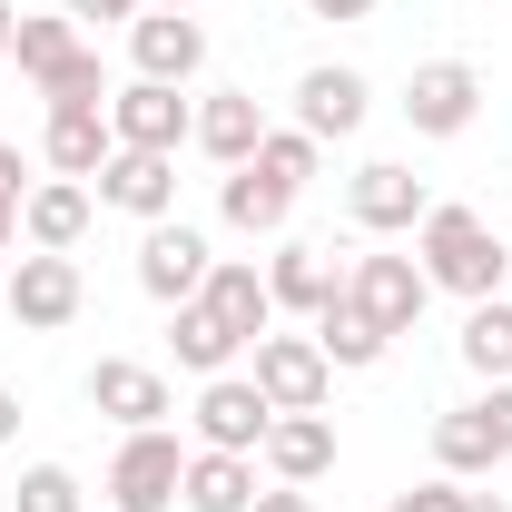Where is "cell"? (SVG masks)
I'll return each mask as SVG.
<instances>
[{"instance_id": "obj_17", "label": "cell", "mask_w": 512, "mask_h": 512, "mask_svg": "<svg viewBox=\"0 0 512 512\" xmlns=\"http://www.w3.org/2000/svg\"><path fill=\"white\" fill-rule=\"evenodd\" d=\"M197 306L227 325L237 345L276 335V296H266V266H247V256H217V266H207V286H197Z\"/></svg>"}, {"instance_id": "obj_27", "label": "cell", "mask_w": 512, "mask_h": 512, "mask_svg": "<svg viewBox=\"0 0 512 512\" xmlns=\"http://www.w3.org/2000/svg\"><path fill=\"white\" fill-rule=\"evenodd\" d=\"M316 345H325V365H345V375H365V365H384V345H394V335H375V325H365L355 306H345V296H335V306L316 316Z\"/></svg>"}, {"instance_id": "obj_24", "label": "cell", "mask_w": 512, "mask_h": 512, "mask_svg": "<svg viewBox=\"0 0 512 512\" xmlns=\"http://www.w3.org/2000/svg\"><path fill=\"white\" fill-rule=\"evenodd\" d=\"M168 316H178V325H168V355H178V365H188V375H227V365H237V355H247V345H237V335H227V325L207 316V306H197V296H188V306H168Z\"/></svg>"}, {"instance_id": "obj_11", "label": "cell", "mask_w": 512, "mask_h": 512, "mask_svg": "<svg viewBox=\"0 0 512 512\" xmlns=\"http://www.w3.org/2000/svg\"><path fill=\"white\" fill-rule=\"evenodd\" d=\"M207 266H217V247L197 237L188 217H158V227L138 237V286H148L158 306H188L197 286H207Z\"/></svg>"}, {"instance_id": "obj_33", "label": "cell", "mask_w": 512, "mask_h": 512, "mask_svg": "<svg viewBox=\"0 0 512 512\" xmlns=\"http://www.w3.org/2000/svg\"><path fill=\"white\" fill-rule=\"evenodd\" d=\"M0 197H30V158H20L10 138H0Z\"/></svg>"}, {"instance_id": "obj_39", "label": "cell", "mask_w": 512, "mask_h": 512, "mask_svg": "<svg viewBox=\"0 0 512 512\" xmlns=\"http://www.w3.org/2000/svg\"><path fill=\"white\" fill-rule=\"evenodd\" d=\"M148 10H197V0H148Z\"/></svg>"}, {"instance_id": "obj_34", "label": "cell", "mask_w": 512, "mask_h": 512, "mask_svg": "<svg viewBox=\"0 0 512 512\" xmlns=\"http://www.w3.org/2000/svg\"><path fill=\"white\" fill-rule=\"evenodd\" d=\"M316 20H375V0H306Z\"/></svg>"}, {"instance_id": "obj_15", "label": "cell", "mask_w": 512, "mask_h": 512, "mask_svg": "<svg viewBox=\"0 0 512 512\" xmlns=\"http://www.w3.org/2000/svg\"><path fill=\"white\" fill-rule=\"evenodd\" d=\"M266 296H276V316H306L316 325L335 296H345V266H335V247H306V237H286V247L266 256Z\"/></svg>"}, {"instance_id": "obj_22", "label": "cell", "mask_w": 512, "mask_h": 512, "mask_svg": "<svg viewBox=\"0 0 512 512\" xmlns=\"http://www.w3.org/2000/svg\"><path fill=\"white\" fill-rule=\"evenodd\" d=\"M188 512H247L256 503V453H188V483H178Z\"/></svg>"}, {"instance_id": "obj_10", "label": "cell", "mask_w": 512, "mask_h": 512, "mask_svg": "<svg viewBox=\"0 0 512 512\" xmlns=\"http://www.w3.org/2000/svg\"><path fill=\"white\" fill-rule=\"evenodd\" d=\"M89 188H99V207L158 227V217H178V158H158V148H109V168H99Z\"/></svg>"}, {"instance_id": "obj_4", "label": "cell", "mask_w": 512, "mask_h": 512, "mask_svg": "<svg viewBox=\"0 0 512 512\" xmlns=\"http://www.w3.org/2000/svg\"><path fill=\"white\" fill-rule=\"evenodd\" d=\"M424 296H434V286H424V266H414V256H384V247H375V256H355V266H345V306L375 325V335H414Z\"/></svg>"}, {"instance_id": "obj_1", "label": "cell", "mask_w": 512, "mask_h": 512, "mask_svg": "<svg viewBox=\"0 0 512 512\" xmlns=\"http://www.w3.org/2000/svg\"><path fill=\"white\" fill-rule=\"evenodd\" d=\"M414 266H424V286L434 296H463V306H483V296H503L512 256L503 237L483 227V207H424V227H414Z\"/></svg>"}, {"instance_id": "obj_30", "label": "cell", "mask_w": 512, "mask_h": 512, "mask_svg": "<svg viewBox=\"0 0 512 512\" xmlns=\"http://www.w3.org/2000/svg\"><path fill=\"white\" fill-rule=\"evenodd\" d=\"M384 512H463V483H453V473H434V483H414V493H394Z\"/></svg>"}, {"instance_id": "obj_36", "label": "cell", "mask_w": 512, "mask_h": 512, "mask_svg": "<svg viewBox=\"0 0 512 512\" xmlns=\"http://www.w3.org/2000/svg\"><path fill=\"white\" fill-rule=\"evenodd\" d=\"M10 434H20V394L0 384V444H10Z\"/></svg>"}, {"instance_id": "obj_35", "label": "cell", "mask_w": 512, "mask_h": 512, "mask_svg": "<svg viewBox=\"0 0 512 512\" xmlns=\"http://www.w3.org/2000/svg\"><path fill=\"white\" fill-rule=\"evenodd\" d=\"M20 247V197H0V256Z\"/></svg>"}, {"instance_id": "obj_28", "label": "cell", "mask_w": 512, "mask_h": 512, "mask_svg": "<svg viewBox=\"0 0 512 512\" xmlns=\"http://www.w3.org/2000/svg\"><path fill=\"white\" fill-rule=\"evenodd\" d=\"M256 178H276V188H306L325 168V138H306V128H276L266 119V138H256V158H247Z\"/></svg>"}, {"instance_id": "obj_21", "label": "cell", "mask_w": 512, "mask_h": 512, "mask_svg": "<svg viewBox=\"0 0 512 512\" xmlns=\"http://www.w3.org/2000/svg\"><path fill=\"white\" fill-rule=\"evenodd\" d=\"M197 148L217 158V168H247L256 138H266V109H256V89H217V99H197Z\"/></svg>"}, {"instance_id": "obj_7", "label": "cell", "mask_w": 512, "mask_h": 512, "mask_svg": "<svg viewBox=\"0 0 512 512\" xmlns=\"http://www.w3.org/2000/svg\"><path fill=\"white\" fill-rule=\"evenodd\" d=\"M404 119H414V138H463L483 119V69L473 60H424L404 79Z\"/></svg>"}, {"instance_id": "obj_6", "label": "cell", "mask_w": 512, "mask_h": 512, "mask_svg": "<svg viewBox=\"0 0 512 512\" xmlns=\"http://www.w3.org/2000/svg\"><path fill=\"white\" fill-rule=\"evenodd\" d=\"M178 483H188V453H178L168 424H148V434H128V444L109 453V503L119 512H168Z\"/></svg>"}, {"instance_id": "obj_26", "label": "cell", "mask_w": 512, "mask_h": 512, "mask_svg": "<svg viewBox=\"0 0 512 512\" xmlns=\"http://www.w3.org/2000/svg\"><path fill=\"white\" fill-rule=\"evenodd\" d=\"M463 365L483 384H512V296H483V306L463 316Z\"/></svg>"}, {"instance_id": "obj_38", "label": "cell", "mask_w": 512, "mask_h": 512, "mask_svg": "<svg viewBox=\"0 0 512 512\" xmlns=\"http://www.w3.org/2000/svg\"><path fill=\"white\" fill-rule=\"evenodd\" d=\"M463 512H512L503 493H473V483H463Z\"/></svg>"}, {"instance_id": "obj_31", "label": "cell", "mask_w": 512, "mask_h": 512, "mask_svg": "<svg viewBox=\"0 0 512 512\" xmlns=\"http://www.w3.org/2000/svg\"><path fill=\"white\" fill-rule=\"evenodd\" d=\"M138 10H148V0H69V20H79V30H128Z\"/></svg>"}, {"instance_id": "obj_8", "label": "cell", "mask_w": 512, "mask_h": 512, "mask_svg": "<svg viewBox=\"0 0 512 512\" xmlns=\"http://www.w3.org/2000/svg\"><path fill=\"white\" fill-rule=\"evenodd\" d=\"M188 128H197V109L168 89V79H128V89H109V138H119V148H158V158H178Z\"/></svg>"}, {"instance_id": "obj_29", "label": "cell", "mask_w": 512, "mask_h": 512, "mask_svg": "<svg viewBox=\"0 0 512 512\" xmlns=\"http://www.w3.org/2000/svg\"><path fill=\"white\" fill-rule=\"evenodd\" d=\"M89 493H79V473L69 463H30L20 473V512H79Z\"/></svg>"}, {"instance_id": "obj_12", "label": "cell", "mask_w": 512, "mask_h": 512, "mask_svg": "<svg viewBox=\"0 0 512 512\" xmlns=\"http://www.w3.org/2000/svg\"><path fill=\"white\" fill-rule=\"evenodd\" d=\"M89 404H99L109 424H128V434H148V424H168V414H178L168 375H158V365H138V355H99V365H89Z\"/></svg>"}, {"instance_id": "obj_20", "label": "cell", "mask_w": 512, "mask_h": 512, "mask_svg": "<svg viewBox=\"0 0 512 512\" xmlns=\"http://www.w3.org/2000/svg\"><path fill=\"white\" fill-rule=\"evenodd\" d=\"M109 148H119V138H109V109H50V128H40L50 178H79V188L109 168Z\"/></svg>"}, {"instance_id": "obj_32", "label": "cell", "mask_w": 512, "mask_h": 512, "mask_svg": "<svg viewBox=\"0 0 512 512\" xmlns=\"http://www.w3.org/2000/svg\"><path fill=\"white\" fill-rule=\"evenodd\" d=\"M247 512H316V493H306V483H276V493H256Z\"/></svg>"}, {"instance_id": "obj_37", "label": "cell", "mask_w": 512, "mask_h": 512, "mask_svg": "<svg viewBox=\"0 0 512 512\" xmlns=\"http://www.w3.org/2000/svg\"><path fill=\"white\" fill-rule=\"evenodd\" d=\"M10 50H20V10L0 0V60H10Z\"/></svg>"}, {"instance_id": "obj_19", "label": "cell", "mask_w": 512, "mask_h": 512, "mask_svg": "<svg viewBox=\"0 0 512 512\" xmlns=\"http://www.w3.org/2000/svg\"><path fill=\"white\" fill-rule=\"evenodd\" d=\"M89 207H99V197L79 188V178H40V188L20 197V247H50V256H69L79 237H89Z\"/></svg>"}, {"instance_id": "obj_13", "label": "cell", "mask_w": 512, "mask_h": 512, "mask_svg": "<svg viewBox=\"0 0 512 512\" xmlns=\"http://www.w3.org/2000/svg\"><path fill=\"white\" fill-rule=\"evenodd\" d=\"M345 207H355V227H365V237H404V227H424V207H434V197H424V178H414L404 158H365V168H355V188H345Z\"/></svg>"}, {"instance_id": "obj_23", "label": "cell", "mask_w": 512, "mask_h": 512, "mask_svg": "<svg viewBox=\"0 0 512 512\" xmlns=\"http://www.w3.org/2000/svg\"><path fill=\"white\" fill-rule=\"evenodd\" d=\"M217 217H227L237 237H286V217H296V188H276V178H256V168H227V188H217Z\"/></svg>"}, {"instance_id": "obj_25", "label": "cell", "mask_w": 512, "mask_h": 512, "mask_svg": "<svg viewBox=\"0 0 512 512\" xmlns=\"http://www.w3.org/2000/svg\"><path fill=\"white\" fill-rule=\"evenodd\" d=\"M79 50H89V40H79V20H69V10H50V20H20V50H10V60H20V79H30V89H50Z\"/></svg>"}, {"instance_id": "obj_9", "label": "cell", "mask_w": 512, "mask_h": 512, "mask_svg": "<svg viewBox=\"0 0 512 512\" xmlns=\"http://www.w3.org/2000/svg\"><path fill=\"white\" fill-rule=\"evenodd\" d=\"M188 424H197V444H207V453H256V444H266V424H276V404L256 394V375H207Z\"/></svg>"}, {"instance_id": "obj_2", "label": "cell", "mask_w": 512, "mask_h": 512, "mask_svg": "<svg viewBox=\"0 0 512 512\" xmlns=\"http://www.w3.org/2000/svg\"><path fill=\"white\" fill-rule=\"evenodd\" d=\"M434 463H444L453 483H473V473L512 463V384H493L483 404H453V414H434Z\"/></svg>"}, {"instance_id": "obj_3", "label": "cell", "mask_w": 512, "mask_h": 512, "mask_svg": "<svg viewBox=\"0 0 512 512\" xmlns=\"http://www.w3.org/2000/svg\"><path fill=\"white\" fill-rule=\"evenodd\" d=\"M79 306H89V286H79V256L30 247L20 266H10V276H0V316H20L30 335H60Z\"/></svg>"}, {"instance_id": "obj_5", "label": "cell", "mask_w": 512, "mask_h": 512, "mask_svg": "<svg viewBox=\"0 0 512 512\" xmlns=\"http://www.w3.org/2000/svg\"><path fill=\"white\" fill-rule=\"evenodd\" d=\"M256 394L276 404V414H325V394H335V365H325L316 335H256Z\"/></svg>"}, {"instance_id": "obj_16", "label": "cell", "mask_w": 512, "mask_h": 512, "mask_svg": "<svg viewBox=\"0 0 512 512\" xmlns=\"http://www.w3.org/2000/svg\"><path fill=\"white\" fill-rule=\"evenodd\" d=\"M365 109H375V89H365V69H345V60H316L296 79V128L306 138H355Z\"/></svg>"}, {"instance_id": "obj_18", "label": "cell", "mask_w": 512, "mask_h": 512, "mask_svg": "<svg viewBox=\"0 0 512 512\" xmlns=\"http://www.w3.org/2000/svg\"><path fill=\"white\" fill-rule=\"evenodd\" d=\"M256 463L276 483H325L335 473V414H276L266 444H256Z\"/></svg>"}, {"instance_id": "obj_14", "label": "cell", "mask_w": 512, "mask_h": 512, "mask_svg": "<svg viewBox=\"0 0 512 512\" xmlns=\"http://www.w3.org/2000/svg\"><path fill=\"white\" fill-rule=\"evenodd\" d=\"M128 60H138V79L188 89L197 69H207V30H197L188 10H138V20H128Z\"/></svg>"}]
</instances>
